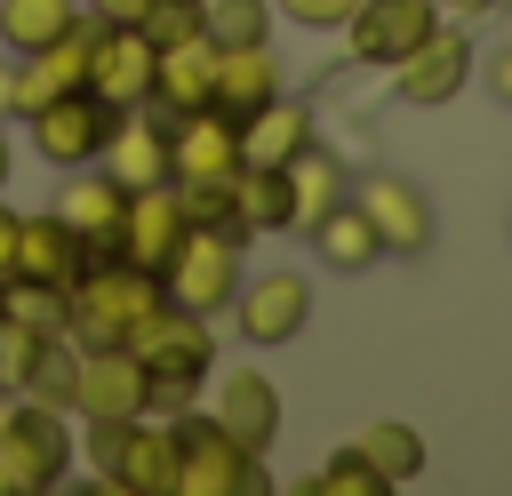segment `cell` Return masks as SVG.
<instances>
[{
  "mask_svg": "<svg viewBox=\"0 0 512 496\" xmlns=\"http://www.w3.org/2000/svg\"><path fill=\"white\" fill-rule=\"evenodd\" d=\"M208 40H216V48L272 40V0H208Z\"/></svg>",
  "mask_w": 512,
  "mask_h": 496,
  "instance_id": "cell-31",
  "label": "cell"
},
{
  "mask_svg": "<svg viewBox=\"0 0 512 496\" xmlns=\"http://www.w3.org/2000/svg\"><path fill=\"white\" fill-rule=\"evenodd\" d=\"M432 24H440V0H352V16H344L352 56H360V64H384V72H392Z\"/></svg>",
  "mask_w": 512,
  "mask_h": 496,
  "instance_id": "cell-15",
  "label": "cell"
},
{
  "mask_svg": "<svg viewBox=\"0 0 512 496\" xmlns=\"http://www.w3.org/2000/svg\"><path fill=\"white\" fill-rule=\"evenodd\" d=\"M80 16H88L80 0H0V48H8V56L48 48V40H64Z\"/></svg>",
  "mask_w": 512,
  "mask_h": 496,
  "instance_id": "cell-28",
  "label": "cell"
},
{
  "mask_svg": "<svg viewBox=\"0 0 512 496\" xmlns=\"http://www.w3.org/2000/svg\"><path fill=\"white\" fill-rule=\"evenodd\" d=\"M88 8V24H136L144 16V0H80Z\"/></svg>",
  "mask_w": 512,
  "mask_h": 496,
  "instance_id": "cell-35",
  "label": "cell"
},
{
  "mask_svg": "<svg viewBox=\"0 0 512 496\" xmlns=\"http://www.w3.org/2000/svg\"><path fill=\"white\" fill-rule=\"evenodd\" d=\"M312 496H384V472H376L360 448H336V456L312 472Z\"/></svg>",
  "mask_w": 512,
  "mask_h": 496,
  "instance_id": "cell-32",
  "label": "cell"
},
{
  "mask_svg": "<svg viewBox=\"0 0 512 496\" xmlns=\"http://www.w3.org/2000/svg\"><path fill=\"white\" fill-rule=\"evenodd\" d=\"M208 416H216L240 448H256V456L280 440V392H272L264 368H224V384H208Z\"/></svg>",
  "mask_w": 512,
  "mask_h": 496,
  "instance_id": "cell-19",
  "label": "cell"
},
{
  "mask_svg": "<svg viewBox=\"0 0 512 496\" xmlns=\"http://www.w3.org/2000/svg\"><path fill=\"white\" fill-rule=\"evenodd\" d=\"M152 64H160V48L144 40V24H96L88 32V88L112 112L152 104Z\"/></svg>",
  "mask_w": 512,
  "mask_h": 496,
  "instance_id": "cell-11",
  "label": "cell"
},
{
  "mask_svg": "<svg viewBox=\"0 0 512 496\" xmlns=\"http://www.w3.org/2000/svg\"><path fill=\"white\" fill-rule=\"evenodd\" d=\"M88 16L64 32V40H48V48H24L16 56V72H8V112L24 120L32 104H48V96H64V88H88Z\"/></svg>",
  "mask_w": 512,
  "mask_h": 496,
  "instance_id": "cell-16",
  "label": "cell"
},
{
  "mask_svg": "<svg viewBox=\"0 0 512 496\" xmlns=\"http://www.w3.org/2000/svg\"><path fill=\"white\" fill-rule=\"evenodd\" d=\"M96 168H104L112 184H128V192L168 184V112H152V104L120 112L112 136H104V152H96Z\"/></svg>",
  "mask_w": 512,
  "mask_h": 496,
  "instance_id": "cell-18",
  "label": "cell"
},
{
  "mask_svg": "<svg viewBox=\"0 0 512 496\" xmlns=\"http://www.w3.org/2000/svg\"><path fill=\"white\" fill-rule=\"evenodd\" d=\"M232 224L256 240V232H296V200H288V168H256L240 160L232 168Z\"/></svg>",
  "mask_w": 512,
  "mask_h": 496,
  "instance_id": "cell-25",
  "label": "cell"
},
{
  "mask_svg": "<svg viewBox=\"0 0 512 496\" xmlns=\"http://www.w3.org/2000/svg\"><path fill=\"white\" fill-rule=\"evenodd\" d=\"M464 80H472V32H464V24H432V32L392 64V96L416 104V112L464 96Z\"/></svg>",
  "mask_w": 512,
  "mask_h": 496,
  "instance_id": "cell-9",
  "label": "cell"
},
{
  "mask_svg": "<svg viewBox=\"0 0 512 496\" xmlns=\"http://www.w3.org/2000/svg\"><path fill=\"white\" fill-rule=\"evenodd\" d=\"M120 208H128V184H112L96 160L88 168H64V192H56V216L88 240V248H112L120 240Z\"/></svg>",
  "mask_w": 512,
  "mask_h": 496,
  "instance_id": "cell-22",
  "label": "cell"
},
{
  "mask_svg": "<svg viewBox=\"0 0 512 496\" xmlns=\"http://www.w3.org/2000/svg\"><path fill=\"white\" fill-rule=\"evenodd\" d=\"M352 200H360V216L376 224V240H384V256H424L432 248V200L408 184V176H360L352 184Z\"/></svg>",
  "mask_w": 512,
  "mask_h": 496,
  "instance_id": "cell-14",
  "label": "cell"
},
{
  "mask_svg": "<svg viewBox=\"0 0 512 496\" xmlns=\"http://www.w3.org/2000/svg\"><path fill=\"white\" fill-rule=\"evenodd\" d=\"M128 352L144 360V416H184V408H200L208 368H216V328H208L200 312L160 304V312L128 336Z\"/></svg>",
  "mask_w": 512,
  "mask_h": 496,
  "instance_id": "cell-1",
  "label": "cell"
},
{
  "mask_svg": "<svg viewBox=\"0 0 512 496\" xmlns=\"http://www.w3.org/2000/svg\"><path fill=\"white\" fill-rule=\"evenodd\" d=\"M168 432H176V496H264L272 488L264 480V456L240 448L208 408L168 416Z\"/></svg>",
  "mask_w": 512,
  "mask_h": 496,
  "instance_id": "cell-3",
  "label": "cell"
},
{
  "mask_svg": "<svg viewBox=\"0 0 512 496\" xmlns=\"http://www.w3.org/2000/svg\"><path fill=\"white\" fill-rule=\"evenodd\" d=\"M8 256H16V208L0 200V272H8Z\"/></svg>",
  "mask_w": 512,
  "mask_h": 496,
  "instance_id": "cell-37",
  "label": "cell"
},
{
  "mask_svg": "<svg viewBox=\"0 0 512 496\" xmlns=\"http://www.w3.org/2000/svg\"><path fill=\"white\" fill-rule=\"evenodd\" d=\"M344 192H352V176H344V160H336V152H328V144L312 136V144H304V152L288 160V200H296V232H304L312 216H328V208H336Z\"/></svg>",
  "mask_w": 512,
  "mask_h": 496,
  "instance_id": "cell-27",
  "label": "cell"
},
{
  "mask_svg": "<svg viewBox=\"0 0 512 496\" xmlns=\"http://www.w3.org/2000/svg\"><path fill=\"white\" fill-rule=\"evenodd\" d=\"M144 40L152 48H176V40H192V32H208V0H144Z\"/></svg>",
  "mask_w": 512,
  "mask_h": 496,
  "instance_id": "cell-33",
  "label": "cell"
},
{
  "mask_svg": "<svg viewBox=\"0 0 512 496\" xmlns=\"http://www.w3.org/2000/svg\"><path fill=\"white\" fill-rule=\"evenodd\" d=\"M72 424H64V408H40V400H16L8 392V408H0V496H40V488H56L64 472H72Z\"/></svg>",
  "mask_w": 512,
  "mask_h": 496,
  "instance_id": "cell-4",
  "label": "cell"
},
{
  "mask_svg": "<svg viewBox=\"0 0 512 496\" xmlns=\"http://www.w3.org/2000/svg\"><path fill=\"white\" fill-rule=\"evenodd\" d=\"M304 232H312L320 264H336V272H368V264H384V240H376V224L360 216V200H352V192H344L328 216H312Z\"/></svg>",
  "mask_w": 512,
  "mask_h": 496,
  "instance_id": "cell-26",
  "label": "cell"
},
{
  "mask_svg": "<svg viewBox=\"0 0 512 496\" xmlns=\"http://www.w3.org/2000/svg\"><path fill=\"white\" fill-rule=\"evenodd\" d=\"M488 88H496V104L512 112V48H496V64H488Z\"/></svg>",
  "mask_w": 512,
  "mask_h": 496,
  "instance_id": "cell-36",
  "label": "cell"
},
{
  "mask_svg": "<svg viewBox=\"0 0 512 496\" xmlns=\"http://www.w3.org/2000/svg\"><path fill=\"white\" fill-rule=\"evenodd\" d=\"M200 104H216V40L208 32L160 48V64H152V112L176 120V112H200Z\"/></svg>",
  "mask_w": 512,
  "mask_h": 496,
  "instance_id": "cell-21",
  "label": "cell"
},
{
  "mask_svg": "<svg viewBox=\"0 0 512 496\" xmlns=\"http://www.w3.org/2000/svg\"><path fill=\"white\" fill-rule=\"evenodd\" d=\"M72 416L80 424H128V416H144V360L128 344H80Z\"/></svg>",
  "mask_w": 512,
  "mask_h": 496,
  "instance_id": "cell-10",
  "label": "cell"
},
{
  "mask_svg": "<svg viewBox=\"0 0 512 496\" xmlns=\"http://www.w3.org/2000/svg\"><path fill=\"white\" fill-rule=\"evenodd\" d=\"M0 408H8V376H0Z\"/></svg>",
  "mask_w": 512,
  "mask_h": 496,
  "instance_id": "cell-42",
  "label": "cell"
},
{
  "mask_svg": "<svg viewBox=\"0 0 512 496\" xmlns=\"http://www.w3.org/2000/svg\"><path fill=\"white\" fill-rule=\"evenodd\" d=\"M8 320H16V328L72 336V304H64V288H48V280H16V272H8Z\"/></svg>",
  "mask_w": 512,
  "mask_h": 496,
  "instance_id": "cell-30",
  "label": "cell"
},
{
  "mask_svg": "<svg viewBox=\"0 0 512 496\" xmlns=\"http://www.w3.org/2000/svg\"><path fill=\"white\" fill-rule=\"evenodd\" d=\"M184 200H176V184H144V192H128V208H120V256L128 264H144V272H168V256L184 248Z\"/></svg>",
  "mask_w": 512,
  "mask_h": 496,
  "instance_id": "cell-17",
  "label": "cell"
},
{
  "mask_svg": "<svg viewBox=\"0 0 512 496\" xmlns=\"http://www.w3.org/2000/svg\"><path fill=\"white\" fill-rule=\"evenodd\" d=\"M304 144H312V104L288 96V88L240 120V160H256V168H288Z\"/></svg>",
  "mask_w": 512,
  "mask_h": 496,
  "instance_id": "cell-23",
  "label": "cell"
},
{
  "mask_svg": "<svg viewBox=\"0 0 512 496\" xmlns=\"http://www.w3.org/2000/svg\"><path fill=\"white\" fill-rule=\"evenodd\" d=\"M80 264H88V240L56 216V208H40V216H16V256H8V272L16 280H48V288H72L80 280Z\"/></svg>",
  "mask_w": 512,
  "mask_h": 496,
  "instance_id": "cell-20",
  "label": "cell"
},
{
  "mask_svg": "<svg viewBox=\"0 0 512 496\" xmlns=\"http://www.w3.org/2000/svg\"><path fill=\"white\" fill-rule=\"evenodd\" d=\"M352 448H360V456L384 472V488H408V480L424 472V432H416V424H400V416H376V424H368Z\"/></svg>",
  "mask_w": 512,
  "mask_h": 496,
  "instance_id": "cell-29",
  "label": "cell"
},
{
  "mask_svg": "<svg viewBox=\"0 0 512 496\" xmlns=\"http://www.w3.org/2000/svg\"><path fill=\"white\" fill-rule=\"evenodd\" d=\"M240 232H224V224H192L184 232V248L168 256V272H160V288H168V304H184V312H200V320H216V312H232V296H240Z\"/></svg>",
  "mask_w": 512,
  "mask_h": 496,
  "instance_id": "cell-6",
  "label": "cell"
},
{
  "mask_svg": "<svg viewBox=\"0 0 512 496\" xmlns=\"http://www.w3.org/2000/svg\"><path fill=\"white\" fill-rule=\"evenodd\" d=\"M24 120H32V152H40L48 168H88V160L104 152V136H112L120 112H112L96 88H64V96L32 104Z\"/></svg>",
  "mask_w": 512,
  "mask_h": 496,
  "instance_id": "cell-8",
  "label": "cell"
},
{
  "mask_svg": "<svg viewBox=\"0 0 512 496\" xmlns=\"http://www.w3.org/2000/svg\"><path fill=\"white\" fill-rule=\"evenodd\" d=\"M232 320H240V336H248L256 352H272V344L304 336V320H312V280H304V272H256V280H240Z\"/></svg>",
  "mask_w": 512,
  "mask_h": 496,
  "instance_id": "cell-13",
  "label": "cell"
},
{
  "mask_svg": "<svg viewBox=\"0 0 512 496\" xmlns=\"http://www.w3.org/2000/svg\"><path fill=\"white\" fill-rule=\"evenodd\" d=\"M272 16H288V24H312V32H344L352 0H272Z\"/></svg>",
  "mask_w": 512,
  "mask_h": 496,
  "instance_id": "cell-34",
  "label": "cell"
},
{
  "mask_svg": "<svg viewBox=\"0 0 512 496\" xmlns=\"http://www.w3.org/2000/svg\"><path fill=\"white\" fill-rule=\"evenodd\" d=\"M88 464L120 496H176V432H168V416L88 424Z\"/></svg>",
  "mask_w": 512,
  "mask_h": 496,
  "instance_id": "cell-5",
  "label": "cell"
},
{
  "mask_svg": "<svg viewBox=\"0 0 512 496\" xmlns=\"http://www.w3.org/2000/svg\"><path fill=\"white\" fill-rule=\"evenodd\" d=\"M0 320H8V272H0Z\"/></svg>",
  "mask_w": 512,
  "mask_h": 496,
  "instance_id": "cell-41",
  "label": "cell"
},
{
  "mask_svg": "<svg viewBox=\"0 0 512 496\" xmlns=\"http://www.w3.org/2000/svg\"><path fill=\"white\" fill-rule=\"evenodd\" d=\"M8 72H16V56H0V120H8Z\"/></svg>",
  "mask_w": 512,
  "mask_h": 496,
  "instance_id": "cell-38",
  "label": "cell"
},
{
  "mask_svg": "<svg viewBox=\"0 0 512 496\" xmlns=\"http://www.w3.org/2000/svg\"><path fill=\"white\" fill-rule=\"evenodd\" d=\"M496 8H512V0H496Z\"/></svg>",
  "mask_w": 512,
  "mask_h": 496,
  "instance_id": "cell-43",
  "label": "cell"
},
{
  "mask_svg": "<svg viewBox=\"0 0 512 496\" xmlns=\"http://www.w3.org/2000/svg\"><path fill=\"white\" fill-rule=\"evenodd\" d=\"M240 168V120L200 104L168 120V184H224Z\"/></svg>",
  "mask_w": 512,
  "mask_h": 496,
  "instance_id": "cell-12",
  "label": "cell"
},
{
  "mask_svg": "<svg viewBox=\"0 0 512 496\" xmlns=\"http://www.w3.org/2000/svg\"><path fill=\"white\" fill-rule=\"evenodd\" d=\"M440 8H456V16H480V8H496V0H440Z\"/></svg>",
  "mask_w": 512,
  "mask_h": 496,
  "instance_id": "cell-39",
  "label": "cell"
},
{
  "mask_svg": "<svg viewBox=\"0 0 512 496\" xmlns=\"http://www.w3.org/2000/svg\"><path fill=\"white\" fill-rule=\"evenodd\" d=\"M0 376H8V392H16V400L72 408L80 344H72V336H48V328H16V320H0Z\"/></svg>",
  "mask_w": 512,
  "mask_h": 496,
  "instance_id": "cell-7",
  "label": "cell"
},
{
  "mask_svg": "<svg viewBox=\"0 0 512 496\" xmlns=\"http://www.w3.org/2000/svg\"><path fill=\"white\" fill-rule=\"evenodd\" d=\"M64 304H72V344H128L168 304V288H160V272L128 264L120 248H88L80 280L64 288Z\"/></svg>",
  "mask_w": 512,
  "mask_h": 496,
  "instance_id": "cell-2",
  "label": "cell"
},
{
  "mask_svg": "<svg viewBox=\"0 0 512 496\" xmlns=\"http://www.w3.org/2000/svg\"><path fill=\"white\" fill-rule=\"evenodd\" d=\"M8 168H16V144H8V128H0V184H8Z\"/></svg>",
  "mask_w": 512,
  "mask_h": 496,
  "instance_id": "cell-40",
  "label": "cell"
},
{
  "mask_svg": "<svg viewBox=\"0 0 512 496\" xmlns=\"http://www.w3.org/2000/svg\"><path fill=\"white\" fill-rule=\"evenodd\" d=\"M280 96V56L272 40H240V48H216V112L248 120L256 104Z\"/></svg>",
  "mask_w": 512,
  "mask_h": 496,
  "instance_id": "cell-24",
  "label": "cell"
}]
</instances>
